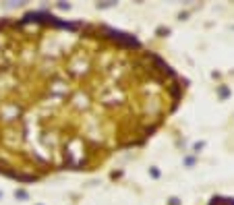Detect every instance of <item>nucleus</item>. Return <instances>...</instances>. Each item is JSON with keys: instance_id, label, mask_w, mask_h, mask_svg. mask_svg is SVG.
<instances>
[{"instance_id": "1", "label": "nucleus", "mask_w": 234, "mask_h": 205, "mask_svg": "<svg viewBox=\"0 0 234 205\" xmlns=\"http://www.w3.org/2000/svg\"><path fill=\"white\" fill-rule=\"evenodd\" d=\"M182 98L157 54L114 29L27 15L0 25V172L39 180L135 147Z\"/></svg>"}]
</instances>
